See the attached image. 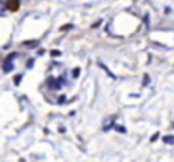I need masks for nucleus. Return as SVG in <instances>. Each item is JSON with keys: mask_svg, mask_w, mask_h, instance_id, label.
<instances>
[{"mask_svg": "<svg viewBox=\"0 0 174 162\" xmlns=\"http://www.w3.org/2000/svg\"><path fill=\"white\" fill-rule=\"evenodd\" d=\"M20 7V0H7V8L10 12H17Z\"/></svg>", "mask_w": 174, "mask_h": 162, "instance_id": "1", "label": "nucleus"}, {"mask_svg": "<svg viewBox=\"0 0 174 162\" xmlns=\"http://www.w3.org/2000/svg\"><path fill=\"white\" fill-rule=\"evenodd\" d=\"M22 47H25V48H37V47H40V41H38V40H30V41H23V43H22Z\"/></svg>", "mask_w": 174, "mask_h": 162, "instance_id": "2", "label": "nucleus"}, {"mask_svg": "<svg viewBox=\"0 0 174 162\" xmlns=\"http://www.w3.org/2000/svg\"><path fill=\"white\" fill-rule=\"evenodd\" d=\"M111 127H113V118H108L103 124V131H110Z\"/></svg>", "mask_w": 174, "mask_h": 162, "instance_id": "3", "label": "nucleus"}, {"mask_svg": "<svg viewBox=\"0 0 174 162\" xmlns=\"http://www.w3.org/2000/svg\"><path fill=\"white\" fill-rule=\"evenodd\" d=\"M12 70H13V63L8 61V60H5V63H4V71L5 73H10Z\"/></svg>", "mask_w": 174, "mask_h": 162, "instance_id": "4", "label": "nucleus"}, {"mask_svg": "<svg viewBox=\"0 0 174 162\" xmlns=\"http://www.w3.org/2000/svg\"><path fill=\"white\" fill-rule=\"evenodd\" d=\"M48 88H52V90H60V88H58L57 79H55V78H50V79H48Z\"/></svg>", "mask_w": 174, "mask_h": 162, "instance_id": "5", "label": "nucleus"}, {"mask_svg": "<svg viewBox=\"0 0 174 162\" xmlns=\"http://www.w3.org/2000/svg\"><path fill=\"white\" fill-rule=\"evenodd\" d=\"M164 144H174V136H164Z\"/></svg>", "mask_w": 174, "mask_h": 162, "instance_id": "6", "label": "nucleus"}, {"mask_svg": "<svg viewBox=\"0 0 174 162\" xmlns=\"http://www.w3.org/2000/svg\"><path fill=\"white\" fill-rule=\"evenodd\" d=\"M71 76H73V78H78L80 76V68H75L73 71H71Z\"/></svg>", "mask_w": 174, "mask_h": 162, "instance_id": "7", "label": "nucleus"}, {"mask_svg": "<svg viewBox=\"0 0 174 162\" xmlns=\"http://www.w3.org/2000/svg\"><path fill=\"white\" fill-rule=\"evenodd\" d=\"M114 129L119 131V132H126V129H124L123 126H119V124H114Z\"/></svg>", "mask_w": 174, "mask_h": 162, "instance_id": "8", "label": "nucleus"}, {"mask_svg": "<svg viewBox=\"0 0 174 162\" xmlns=\"http://www.w3.org/2000/svg\"><path fill=\"white\" fill-rule=\"evenodd\" d=\"M65 99H66L65 96H60V98H58V104H63V103H65Z\"/></svg>", "mask_w": 174, "mask_h": 162, "instance_id": "9", "label": "nucleus"}, {"mask_svg": "<svg viewBox=\"0 0 174 162\" xmlns=\"http://www.w3.org/2000/svg\"><path fill=\"white\" fill-rule=\"evenodd\" d=\"M20 79H22V75L15 76V79H13V81H15V84H18V83H20Z\"/></svg>", "mask_w": 174, "mask_h": 162, "instance_id": "10", "label": "nucleus"}, {"mask_svg": "<svg viewBox=\"0 0 174 162\" xmlns=\"http://www.w3.org/2000/svg\"><path fill=\"white\" fill-rule=\"evenodd\" d=\"M143 84H144V86H148V84H149V76L148 75L144 76V83H143Z\"/></svg>", "mask_w": 174, "mask_h": 162, "instance_id": "11", "label": "nucleus"}, {"mask_svg": "<svg viewBox=\"0 0 174 162\" xmlns=\"http://www.w3.org/2000/svg\"><path fill=\"white\" fill-rule=\"evenodd\" d=\"M158 137H159V134H158V132H156V134H154V136H153V137H151V142H154V141H156V139H158Z\"/></svg>", "mask_w": 174, "mask_h": 162, "instance_id": "12", "label": "nucleus"}, {"mask_svg": "<svg viewBox=\"0 0 174 162\" xmlns=\"http://www.w3.org/2000/svg\"><path fill=\"white\" fill-rule=\"evenodd\" d=\"M5 8H4V4H0V15H4Z\"/></svg>", "mask_w": 174, "mask_h": 162, "instance_id": "13", "label": "nucleus"}]
</instances>
